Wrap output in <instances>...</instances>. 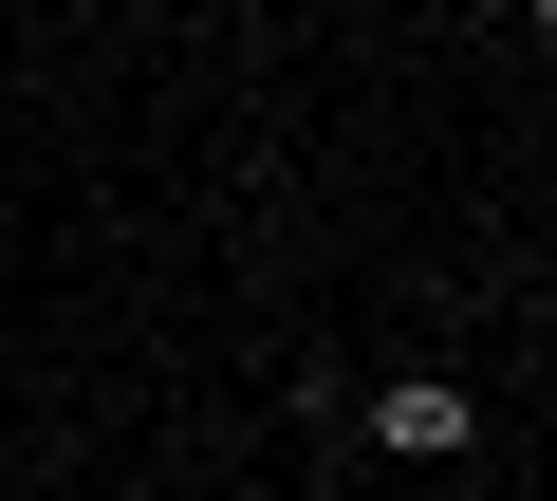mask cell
<instances>
[{
  "label": "cell",
  "mask_w": 557,
  "mask_h": 501,
  "mask_svg": "<svg viewBox=\"0 0 557 501\" xmlns=\"http://www.w3.org/2000/svg\"><path fill=\"white\" fill-rule=\"evenodd\" d=\"M372 446H391V464H465V446H483V390H465V372H391V390H372Z\"/></svg>",
  "instance_id": "1"
}]
</instances>
